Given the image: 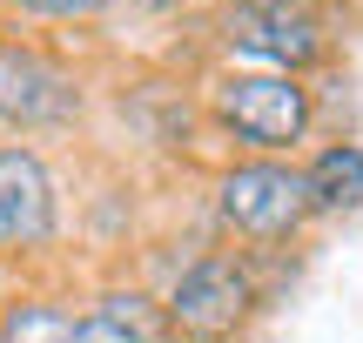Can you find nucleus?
I'll return each mask as SVG.
<instances>
[{"mask_svg":"<svg viewBox=\"0 0 363 343\" xmlns=\"http://www.w3.org/2000/svg\"><path fill=\"white\" fill-rule=\"evenodd\" d=\"M54 236V182L40 155L0 148V249H34Z\"/></svg>","mask_w":363,"mask_h":343,"instance_id":"423d86ee","label":"nucleus"},{"mask_svg":"<svg viewBox=\"0 0 363 343\" xmlns=\"http://www.w3.org/2000/svg\"><path fill=\"white\" fill-rule=\"evenodd\" d=\"M303 182H310V209H357L363 202V148H330Z\"/></svg>","mask_w":363,"mask_h":343,"instance_id":"6e6552de","label":"nucleus"},{"mask_svg":"<svg viewBox=\"0 0 363 343\" xmlns=\"http://www.w3.org/2000/svg\"><path fill=\"white\" fill-rule=\"evenodd\" d=\"M249 310V276L229 263V256H202V263L182 269L175 296H169V317L189 337H229Z\"/></svg>","mask_w":363,"mask_h":343,"instance_id":"39448f33","label":"nucleus"},{"mask_svg":"<svg viewBox=\"0 0 363 343\" xmlns=\"http://www.w3.org/2000/svg\"><path fill=\"white\" fill-rule=\"evenodd\" d=\"M222 215H229L242 236H283V229H296L303 215H310V182L289 175V169H269V162L235 169L229 182H222Z\"/></svg>","mask_w":363,"mask_h":343,"instance_id":"7ed1b4c3","label":"nucleus"},{"mask_svg":"<svg viewBox=\"0 0 363 343\" xmlns=\"http://www.w3.org/2000/svg\"><path fill=\"white\" fill-rule=\"evenodd\" d=\"M142 7H182V0H142Z\"/></svg>","mask_w":363,"mask_h":343,"instance_id":"9d476101","label":"nucleus"},{"mask_svg":"<svg viewBox=\"0 0 363 343\" xmlns=\"http://www.w3.org/2000/svg\"><path fill=\"white\" fill-rule=\"evenodd\" d=\"M242 7H269V0H242Z\"/></svg>","mask_w":363,"mask_h":343,"instance_id":"9b49d317","label":"nucleus"},{"mask_svg":"<svg viewBox=\"0 0 363 343\" xmlns=\"http://www.w3.org/2000/svg\"><path fill=\"white\" fill-rule=\"evenodd\" d=\"M229 47L262 54V61H283V67H310L323 54V34L303 7L289 0H269V7H235L229 13Z\"/></svg>","mask_w":363,"mask_h":343,"instance_id":"0eeeda50","label":"nucleus"},{"mask_svg":"<svg viewBox=\"0 0 363 343\" xmlns=\"http://www.w3.org/2000/svg\"><path fill=\"white\" fill-rule=\"evenodd\" d=\"M21 7H34V13H54V21H81V13H101L108 0H21Z\"/></svg>","mask_w":363,"mask_h":343,"instance_id":"1a4fd4ad","label":"nucleus"},{"mask_svg":"<svg viewBox=\"0 0 363 343\" xmlns=\"http://www.w3.org/2000/svg\"><path fill=\"white\" fill-rule=\"evenodd\" d=\"M0 343H162V317L142 296H101L88 317L54 303H21L0 323Z\"/></svg>","mask_w":363,"mask_h":343,"instance_id":"f257e3e1","label":"nucleus"},{"mask_svg":"<svg viewBox=\"0 0 363 343\" xmlns=\"http://www.w3.org/2000/svg\"><path fill=\"white\" fill-rule=\"evenodd\" d=\"M67 115H74V74L40 47H0V121L54 128Z\"/></svg>","mask_w":363,"mask_h":343,"instance_id":"f03ea898","label":"nucleus"},{"mask_svg":"<svg viewBox=\"0 0 363 343\" xmlns=\"http://www.w3.org/2000/svg\"><path fill=\"white\" fill-rule=\"evenodd\" d=\"M222 115H229V128L242 135V142L283 148V142L303 135L310 101H303V88L289 74H249V81H229V88H222Z\"/></svg>","mask_w":363,"mask_h":343,"instance_id":"20e7f679","label":"nucleus"}]
</instances>
